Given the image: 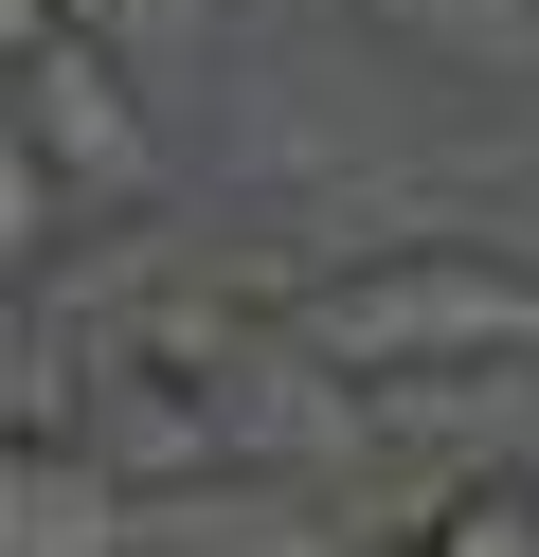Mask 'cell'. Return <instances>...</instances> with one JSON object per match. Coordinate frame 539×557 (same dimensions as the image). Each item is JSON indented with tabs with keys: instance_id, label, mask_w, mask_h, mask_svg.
Returning <instances> with one entry per match:
<instances>
[{
	"instance_id": "cell-3",
	"label": "cell",
	"mask_w": 539,
	"mask_h": 557,
	"mask_svg": "<svg viewBox=\"0 0 539 557\" xmlns=\"http://www.w3.org/2000/svg\"><path fill=\"white\" fill-rule=\"evenodd\" d=\"M414 540H431V557H539V485H522V468H486V485H450Z\"/></svg>"
},
{
	"instance_id": "cell-1",
	"label": "cell",
	"mask_w": 539,
	"mask_h": 557,
	"mask_svg": "<svg viewBox=\"0 0 539 557\" xmlns=\"http://www.w3.org/2000/svg\"><path fill=\"white\" fill-rule=\"evenodd\" d=\"M287 360L359 377V396H414V377H522L539 360V270L467 252V234H414V252H359L323 288H287Z\"/></svg>"
},
{
	"instance_id": "cell-4",
	"label": "cell",
	"mask_w": 539,
	"mask_h": 557,
	"mask_svg": "<svg viewBox=\"0 0 539 557\" xmlns=\"http://www.w3.org/2000/svg\"><path fill=\"white\" fill-rule=\"evenodd\" d=\"M378 557H431V540H378Z\"/></svg>"
},
{
	"instance_id": "cell-2",
	"label": "cell",
	"mask_w": 539,
	"mask_h": 557,
	"mask_svg": "<svg viewBox=\"0 0 539 557\" xmlns=\"http://www.w3.org/2000/svg\"><path fill=\"white\" fill-rule=\"evenodd\" d=\"M19 162H54L72 198H162V126L126 109V54L108 37L19 54Z\"/></svg>"
}]
</instances>
